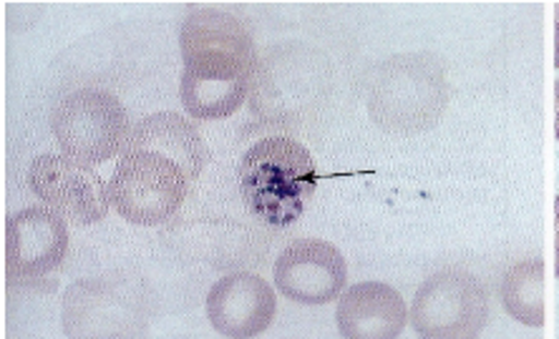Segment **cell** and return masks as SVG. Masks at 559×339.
Returning a JSON list of instances; mask_svg holds the SVG:
<instances>
[{
  "mask_svg": "<svg viewBox=\"0 0 559 339\" xmlns=\"http://www.w3.org/2000/svg\"><path fill=\"white\" fill-rule=\"evenodd\" d=\"M207 161L210 148L192 121L171 111L152 113L131 131L106 194L129 225H164L182 209Z\"/></svg>",
  "mask_w": 559,
  "mask_h": 339,
  "instance_id": "6da1fadb",
  "label": "cell"
},
{
  "mask_svg": "<svg viewBox=\"0 0 559 339\" xmlns=\"http://www.w3.org/2000/svg\"><path fill=\"white\" fill-rule=\"evenodd\" d=\"M179 48L185 56L179 84L185 111L200 121L227 119L240 111L258 69L250 31L233 13L197 8L179 33Z\"/></svg>",
  "mask_w": 559,
  "mask_h": 339,
  "instance_id": "7a4b0ae2",
  "label": "cell"
},
{
  "mask_svg": "<svg viewBox=\"0 0 559 339\" xmlns=\"http://www.w3.org/2000/svg\"><path fill=\"white\" fill-rule=\"evenodd\" d=\"M318 192L316 161L290 136H267L240 161V194L260 225L287 229L298 221Z\"/></svg>",
  "mask_w": 559,
  "mask_h": 339,
  "instance_id": "3957f363",
  "label": "cell"
},
{
  "mask_svg": "<svg viewBox=\"0 0 559 339\" xmlns=\"http://www.w3.org/2000/svg\"><path fill=\"white\" fill-rule=\"evenodd\" d=\"M447 81L431 56L391 58L368 96L371 119L391 134H416L441 119Z\"/></svg>",
  "mask_w": 559,
  "mask_h": 339,
  "instance_id": "277c9868",
  "label": "cell"
},
{
  "mask_svg": "<svg viewBox=\"0 0 559 339\" xmlns=\"http://www.w3.org/2000/svg\"><path fill=\"white\" fill-rule=\"evenodd\" d=\"M51 131L66 156L88 167H102L124 154L134 126L117 96L109 90L81 88L56 104Z\"/></svg>",
  "mask_w": 559,
  "mask_h": 339,
  "instance_id": "5b68a950",
  "label": "cell"
},
{
  "mask_svg": "<svg viewBox=\"0 0 559 339\" xmlns=\"http://www.w3.org/2000/svg\"><path fill=\"white\" fill-rule=\"evenodd\" d=\"M489 319L487 289L472 271L449 267L418 287L411 325L424 339L479 337Z\"/></svg>",
  "mask_w": 559,
  "mask_h": 339,
  "instance_id": "8992f818",
  "label": "cell"
},
{
  "mask_svg": "<svg viewBox=\"0 0 559 339\" xmlns=\"http://www.w3.org/2000/svg\"><path fill=\"white\" fill-rule=\"evenodd\" d=\"M63 327L69 337L144 335V294L134 279H86L66 292Z\"/></svg>",
  "mask_w": 559,
  "mask_h": 339,
  "instance_id": "52a82bcc",
  "label": "cell"
},
{
  "mask_svg": "<svg viewBox=\"0 0 559 339\" xmlns=\"http://www.w3.org/2000/svg\"><path fill=\"white\" fill-rule=\"evenodd\" d=\"M28 186L48 209L73 227H92L109 211V194L102 177L88 164L66 154H46L31 164Z\"/></svg>",
  "mask_w": 559,
  "mask_h": 339,
  "instance_id": "ba28073f",
  "label": "cell"
},
{
  "mask_svg": "<svg viewBox=\"0 0 559 339\" xmlns=\"http://www.w3.org/2000/svg\"><path fill=\"white\" fill-rule=\"evenodd\" d=\"M275 289L290 302L323 307L338 300L348 282V264L325 239H295L275 262Z\"/></svg>",
  "mask_w": 559,
  "mask_h": 339,
  "instance_id": "9c48e42d",
  "label": "cell"
},
{
  "mask_svg": "<svg viewBox=\"0 0 559 339\" xmlns=\"http://www.w3.org/2000/svg\"><path fill=\"white\" fill-rule=\"evenodd\" d=\"M69 252V227L53 209L15 211L5 225V271L8 279L28 282L51 275Z\"/></svg>",
  "mask_w": 559,
  "mask_h": 339,
  "instance_id": "30bf717a",
  "label": "cell"
},
{
  "mask_svg": "<svg viewBox=\"0 0 559 339\" xmlns=\"http://www.w3.org/2000/svg\"><path fill=\"white\" fill-rule=\"evenodd\" d=\"M277 312L275 289L252 271L217 279L207 294V317L215 332L229 339L262 337Z\"/></svg>",
  "mask_w": 559,
  "mask_h": 339,
  "instance_id": "8fae6325",
  "label": "cell"
},
{
  "mask_svg": "<svg viewBox=\"0 0 559 339\" xmlns=\"http://www.w3.org/2000/svg\"><path fill=\"white\" fill-rule=\"evenodd\" d=\"M408 310L396 289L381 282H360L343 289L338 300V332L345 339H399Z\"/></svg>",
  "mask_w": 559,
  "mask_h": 339,
  "instance_id": "7c38bea8",
  "label": "cell"
},
{
  "mask_svg": "<svg viewBox=\"0 0 559 339\" xmlns=\"http://www.w3.org/2000/svg\"><path fill=\"white\" fill-rule=\"evenodd\" d=\"M501 304L509 317L527 327H545V262L524 259L507 269Z\"/></svg>",
  "mask_w": 559,
  "mask_h": 339,
  "instance_id": "4fadbf2b",
  "label": "cell"
},
{
  "mask_svg": "<svg viewBox=\"0 0 559 339\" xmlns=\"http://www.w3.org/2000/svg\"><path fill=\"white\" fill-rule=\"evenodd\" d=\"M555 275L559 277V196L555 202Z\"/></svg>",
  "mask_w": 559,
  "mask_h": 339,
  "instance_id": "5bb4252c",
  "label": "cell"
},
{
  "mask_svg": "<svg viewBox=\"0 0 559 339\" xmlns=\"http://www.w3.org/2000/svg\"><path fill=\"white\" fill-rule=\"evenodd\" d=\"M555 113H557V119H555V136L559 138V81L555 84Z\"/></svg>",
  "mask_w": 559,
  "mask_h": 339,
  "instance_id": "9a60e30c",
  "label": "cell"
}]
</instances>
